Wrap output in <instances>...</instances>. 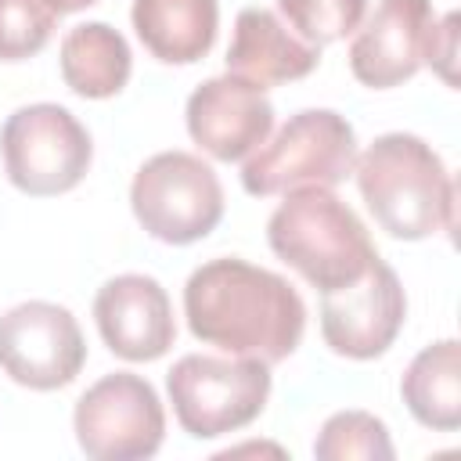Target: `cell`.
<instances>
[{"mask_svg": "<svg viewBox=\"0 0 461 461\" xmlns=\"http://www.w3.org/2000/svg\"><path fill=\"white\" fill-rule=\"evenodd\" d=\"M321 47L292 36L274 11L245 7L234 22V36L227 47V72L241 76L256 86L292 83L317 68Z\"/></svg>", "mask_w": 461, "mask_h": 461, "instance_id": "5bb4252c", "label": "cell"}, {"mask_svg": "<svg viewBox=\"0 0 461 461\" xmlns=\"http://www.w3.org/2000/svg\"><path fill=\"white\" fill-rule=\"evenodd\" d=\"M50 4H54L58 14H72V11H83V7H90L97 0H50Z\"/></svg>", "mask_w": 461, "mask_h": 461, "instance_id": "7402d4cb", "label": "cell"}, {"mask_svg": "<svg viewBox=\"0 0 461 461\" xmlns=\"http://www.w3.org/2000/svg\"><path fill=\"white\" fill-rule=\"evenodd\" d=\"M50 0H0V61H25L40 54L58 25Z\"/></svg>", "mask_w": 461, "mask_h": 461, "instance_id": "d6986e66", "label": "cell"}, {"mask_svg": "<svg viewBox=\"0 0 461 461\" xmlns=\"http://www.w3.org/2000/svg\"><path fill=\"white\" fill-rule=\"evenodd\" d=\"M436 25L429 0H378L375 14L357 25L349 68L371 90H389L425 65L429 32Z\"/></svg>", "mask_w": 461, "mask_h": 461, "instance_id": "7c38bea8", "label": "cell"}, {"mask_svg": "<svg viewBox=\"0 0 461 461\" xmlns=\"http://www.w3.org/2000/svg\"><path fill=\"white\" fill-rule=\"evenodd\" d=\"M180 429L212 439L252 425L270 396V364L256 357H180L166 375Z\"/></svg>", "mask_w": 461, "mask_h": 461, "instance_id": "5b68a950", "label": "cell"}, {"mask_svg": "<svg viewBox=\"0 0 461 461\" xmlns=\"http://www.w3.org/2000/svg\"><path fill=\"white\" fill-rule=\"evenodd\" d=\"M457 25H461V18H457V11H450L443 22L432 25V32H429V47H425V65H432V72H439V79H443L447 86L457 83V76H454Z\"/></svg>", "mask_w": 461, "mask_h": 461, "instance_id": "44dd1931", "label": "cell"}, {"mask_svg": "<svg viewBox=\"0 0 461 461\" xmlns=\"http://www.w3.org/2000/svg\"><path fill=\"white\" fill-rule=\"evenodd\" d=\"M86 364V339L58 303H18L0 317V367L25 389H61Z\"/></svg>", "mask_w": 461, "mask_h": 461, "instance_id": "9c48e42d", "label": "cell"}, {"mask_svg": "<svg viewBox=\"0 0 461 461\" xmlns=\"http://www.w3.org/2000/svg\"><path fill=\"white\" fill-rule=\"evenodd\" d=\"M130 205L151 238L166 245H191L220 223L223 187L212 166L198 155L158 151L137 169L130 184Z\"/></svg>", "mask_w": 461, "mask_h": 461, "instance_id": "52a82bcc", "label": "cell"}, {"mask_svg": "<svg viewBox=\"0 0 461 461\" xmlns=\"http://www.w3.org/2000/svg\"><path fill=\"white\" fill-rule=\"evenodd\" d=\"M313 454L321 461H389L393 443L382 418L367 411H339L321 425Z\"/></svg>", "mask_w": 461, "mask_h": 461, "instance_id": "ac0fdd59", "label": "cell"}, {"mask_svg": "<svg viewBox=\"0 0 461 461\" xmlns=\"http://www.w3.org/2000/svg\"><path fill=\"white\" fill-rule=\"evenodd\" d=\"M357 133L331 108H306L267 137L241 166V187L256 198L295 187H335L353 173Z\"/></svg>", "mask_w": 461, "mask_h": 461, "instance_id": "277c9868", "label": "cell"}, {"mask_svg": "<svg viewBox=\"0 0 461 461\" xmlns=\"http://www.w3.org/2000/svg\"><path fill=\"white\" fill-rule=\"evenodd\" d=\"M267 241L317 292L353 285L378 256L360 216L331 187L317 184L285 191V202L267 220Z\"/></svg>", "mask_w": 461, "mask_h": 461, "instance_id": "3957f363", "label": "cell"}, {"mask_svg": "<svg viewBox=\"0 0 461 461\" xmlns=\"http://www.w3.org/2000/svg\"><path fill=\"white\" fill-rule=\"evenodd\" d=\"M133 68L130 43L108 22H83L61 40V76L65 86L79 97L104 101L115 97Z\"/></svg>", "mask_w": 461, "mask_h": 461, "instance_id": "2e32d148", "label": "cell"}, {"mask_svg": "<svg viewBox=\"0 0 461 461\" xmlns=\"http://www.w3.org/2000/svg\"><path fill=\"white\" fill-rule=\"evenodd\" d=\"M375 223L403 241L454 230V180L443 158L414 133H382L353 162Z\"/></svg>", "mask_w": 461, "mask_h": 461, "instance_id": "7a4b0ae2", "label": "cell"}, {"mask_svg": "<svg viewBox=\"0 0 461 461\" xmlns=\"http://www.w3.org/2000/svg\"><path fill=\"white\" fill-rule=\"evenodd\" d=\"M400 396L425 429L454 432L461 425V346L457 339L425 346L403 371Z\"/></svg>", "mask_w": 461, "mask_h": 461, "instance_id": "e0dca14e", "label": "cell"}, {"mask_svg": "<svg viewBox=\"0 0 461 461\" xmlns=\"http://www.w3.org/2000/svg\"><path fill=\"white\" fill-rule=\"evenodd\" d=\"M407 317V295L396 270L375 256V263L335 292H321V335L331 353L349 360L382 357Z\"/></svg>", "mask_w": 461, "mask_h": 461, "instance_id": "30bf717a", "label": "cell"}, {"mask_svg": "<svg viewBox=\"0 0 461 461\" xmlns=\"http://www.w3.org/2000/svg\"><path fill=\"white\" fill-rule=\"evenodd\" d=\"M72 429L79 450L94 461H140L162 447L166 411L148 378L115 371L76 400Z\"/></svg>", "mask_w": 461, "mask_h": 461, "instance_id": "ba28073f", "label": "cell"}, {"mask_svg": "<svg viewBox=\"0 0 461 461\" xmlns=\"http://www.w3.org/2000/svg\"><path fill=\"white\" fill-rule=\"evenodd\" d=\"M277 7L288 18V25L299 32V40L324 47L357 32L367 0H277Z\"/></svg>", "mask_w": 461, "mask_h": 461, "instance_id": "ffe728a7", "label": "cell"}, {"mask_svg": "<svg viewBox=\"0 0 461 461\" xmlns=\"http://www.w3.org/2000/svg\"><path fill=\"white\" fill-rule=\"evenodd\" d=\"M133 32L166 65H194L216 43V0H133Z\"/></svg>", "mask_w": 461, "mask_h": 461, "instance_id": "9a60e30c", "label": "cell"}, {"mask_svg": "<svg viewBox=\"0 0 461 461\" xmlns=\"http://www.w3.org/2000/svg\"><path fill=\"white\" fill-rule=\"evenodd\" d=\"M184 317L205 346L267 364L292 357L306 328V306L292 281L234 256L209 259L187 277Z\"/></svg>", "mask_w": 461, "mask_h": 461, "instance_id": "6da1fadb", "label": "cell"}, {"mask_svg": "<svg viewBox=\"0 0 461 461\" xmlns=\"http://www.w3.org/2000/svg\"><path fill=\"white\" fill-rule=\"evenodd\" d=\"M0 155L7 180L32 194H65L72 191L94 158L86 126L61 104L40 101L7 115L0 130Z\"/></svg>", "mask_w": 461, "mask_h": 461, "instance_id": "8992f818", "label": "cell"}, {"mask_svg": "<svg viewBox=\"0 0 461 461\" xmlns=\"http://www.w3.org/2000/svg\"><path fill=\"white\" fill-rule=\"evenodd\" d=\"M191 140L220 162L252 155L274 130V104L263 86L241 76H212L187 97Z\"/></svg>", "mask_w": 461, "mask_h": 461, "instance_id": "8fae6325", "label": "cell"}, {"mask_svg": "<svg viewBox=\"0 0 461 461\" xmlns=\"http://www.w3.org/2000/svg\"><path fill=\"white\" fill-rule=\"evenodd\" d=\"M94 321L104 346L122 360H158L173 339V303L148 274H119L97 288Z\"/></svg>", "mask_w": 461, "mask_h": 461, "instance_id": "4fadbf2b", "label": "cell"}]
</instances>
